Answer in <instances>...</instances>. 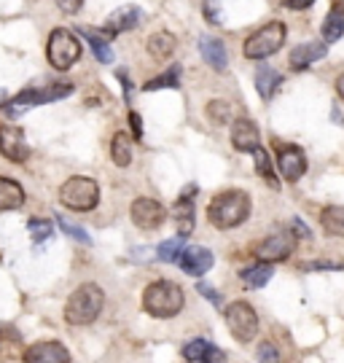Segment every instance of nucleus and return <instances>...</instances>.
Instances as JSON below:
<instances>
[{
  "instance_id": "nucleus-1",
  "label": "nucleus",
  "mask_w": 344,
  "mask_h": 363,
  "mask_svg": "<svg viewBox=\"0 0 344 363\" xmlns=\"http://www.w3.org/2000/svg\"><path fill=\"white\" fill-rule=\"evenodd\" d=\"M248 216H250V196L245 194V191H240V189H231V191L218 194L210 202V208H207V218L218 229H234Z\"/></svg>"
},
{
  "instance_id": "nucleus-2",
  "label": "nucleus",
  "mask_w": 344,
  "mask_h": 363,
  "mask_svg": "<svg viewBox=\"0 0 344 363\" xmlns=\"http://www.w3.org/2000/svg\"><path fill=\"white\" fill-rule=\"evenodd\" d=\"M180 307H183V291L178 283L156 280L143 294V310L151 318H172L180 312Z\"/></svg>"
},
{
  "instance_id": "nucleus-3",
  "label": "nucleus",
  "mask_w": 344,
  "mask_h": 363,
  "mask_svg": "<svg viewBox=\"0 0 344 363\" xmlns=\"http://www.w3.org/2000/svg\"><path fill=\"white\" fill-rule=\"evenodd\" d=\"M105 304V294L97 286H81L78 291H73V296L67 298L65 304V320L70 325H87L91 320H97V315L102 312Z\"/></svg>"
},
{
  "instance_id": "nucleus-4",
  "label": "nucleus",
  "mask_w": 344,
  "mask_h": 363,
  "mask_svg": "<svg viewBox=\"0 0 344 363\" xmlns=\"http://www.w3.org/2000/svg\"><path fill=\"white\" fill-rule=\"evenodd\" d=\"M73 91V84H67V81H54L49 84L46 89H25L22 94H16L13 100L6 103V116H22L27 113L30 108H35V105H43V103H51V100H60V97H67Z\"/></svg>"
},
{
  "instance_id": "nucleus-5",
  "label": "nucleus",
  "mask_w": 344,
  "mask_h": 363,
  "mask_svg": "<svg viewBox=\"0 0 344 363\" xmlns=\"http://www.w3.org/2000/svg\"><path fill=\"white\" fill-rule=\"evenodd\" d=\"M282 43H285V25L269 22L245 40V57L248 60H267L274 52H280Z\"/></svg>"
},
{
  "instance_id": "nucleus-6",
  "label": "nucleus",
  "mask_w": 344,
  "mask_h": 363,
  "mask_svg": "<svg viewBox=\"0 0 344 363\" xmlns=\"http://www.w3.org/2000/svg\"><path fill=\"white\" fill-rule=\"evenodd\" d=\"M97 199H100V189L91 178L76 175L65 181V186L60 189V202L70 210H91L97 205Z\"/></svg>"
},
{
  "instance_id": "nucleus-7",
  "label": "nucleus",
  "mask_w": 344,
  "mask_h": 363,
  "mask_svg": "<svg viewBox=\"0 0 344 363\" xmlns=\"http://www.w3.org/2000/svg\"><path fill=\"white\" fill-rule=\"evenodd\" d=\"M46 57H49V62L57 70H67V67L78 62V57H81V43L76 40V35L70 33V30H54L49 35V46H46Z\"/></svg>"
},
{
  "instance_id": "nucleus-8",
  "label": "nucleus",
  "mask_w": 344,
  "mask_h": 363,
  "mask_svg": "<svg viewBox=\"0 0 344 363\" xmlns=\"http://www.w3.org/2000/svg\"><path fill=\"white\" fill-rule=\"evenodd\" d=\"M226 323H229V331L240 342H253L255 334H258V315H255V310L248 301H234V304H229Z\"/></svg>"
},
{
  "instance_id": "nucleus-9",
  "label": "nucleus",
  "mask_w": 344,
  "mask_h": 363,
  "mask_svg": "<svg viewBox=\"0 0 344 363\" xmlns=\"http://www.w3.org/2000/svg\"><path fill=\"white\" fill-rule=\"evenodd\" d=\"M132 220L145 229V232H151V229H159L162 226V220H165V208L151 199V196H140V199H135L132 202Z\"/></svg>"
},
{
  "instance_id": "nucleus-10",
  "label": "nucleus",
  "mask_w": 344,
  "mask_h": 363,
  "mask_svg": "<svg viewBox=\"0 0 344 363\" xmlns=\"http://www.w3.org/2000/svg\"><path fill=\"white\" fill-rule=\"evenodd\" d=\"M296 247V237L288 232H280V234H272V237H267L261 245H258V259L264 261V264H269V261H282L288 259L291 253H294Z\"/></svg>"
},
{
  "instance_id": "nucleus-11",
  "label": "nucleus",
  "mask_w": 344,
  "mask_h": 363,
  "mask_svg": "<svg viewBox=\"0 0 344 363\" xmlns=\"http://www.w3.org/2000/svg\"><path fill=\"white\" fill-rule=\"evenodd\" d=\"M277 167L285 181L296 183L306 172V156L299 145H282L277 148Z\"/></svg>"
},
{
  "instance_id": "nucleus-12",
  "label": "nucleus",
  "mask_w": 344,
  "mask_h": 363,
  "mask_svg": "<svg viewBox=\"0 0 344 363\" xmlns=\"http://www.w3.org/2000/svg\"><path fill=\"white\" fill-rule=\"evenodd\" d=\"M25 363H70L62 342H35L25 350Z\"/></svg>"
},
{
  "instance_id": "nucleus-13",
  "label": "nucleus",
  "mask_w": 344,
  "mask_h": 363,
  "mask_svg": "<svg viewBox=\"0 0 344 363\" xmlns=\"http://www.w3.org/2000/svg\"><path fill=\"white\" fill-rule=\"evenodd\" d=\"M0 154L11 162H25L30 156V148H27L25 132L19 127H3L0 130Z\"/></svg>"
},
{
  "instance_id": "nucleus-14",
  "label": "nucleus",
  "mask_w": 344,
  "mask_h": 363,
  "mask_svg": "<svg viewBox=\"0 0 344 363\" xmlns=\"http://www.w3.org/2000/svg\"><path fill=\"white\" fill-rule=\"evenodd\" d=\"M143 19V11L138 6H121V9H116L111 16H108V25H105V33H108V38H113L118 33H127V30H135V27L140 25Z\"/></svg>"
},
{
  "instance_id": "nucleus-15",
  "label": "nucleus",
  "mask_w": 344,
  "mask_h": 363,
  "mask_svg": "<svg viewBox=\"0 0 344 363\" xmlns=\"http://www.w3.org/2000/svg\"><path fill=\"white\" fill-rule=\"evenodd\" d=\"M231 145L237 148V151H243V154H253L255 148H258V127H255L253 121H248V118H240V121H234L231 124Z\"/></svg>"
},
{
  "instance_id": "nucleus-16",
  "label": "nucleus",
  "mask_w": 344,
  "mask_h": 363,
  "mask_svg": "<svg viewBox=\"0 0 344 363\" xmlns=\"http://www.w3.org/2000/svg\"><path fill=\"white\" fill-rule=\"evenodd\" d=\"M183 358L189 363H226V355L213 347L207 339H194L183 347Z\"/></svg>"
},
{
  "instance_id": "nucleus-17",
  "label": "nucleus",
  "mask_w": 344,
  "mask_h": 363,
  "mask_svg": "<svg viewBox=\"0 0 344 363\" xmlns=\"http://www.w3.org/2000/svg\"><path fill=\"white\" fill-rule=\"evenodd\" d=\"M180 267L186 274H194V277H202L204 272H210L213 267V253L207 247H189L183 250L180 256Z\"/></svg>"
},
{
  "instance_id": "nucleus-18",
  "label": "nucleus",
  "mask_w": 344,
  "mask_h": 363,
  "mask_svg": "<svg viewBox=\"0 0 344 363\" xmlns=\"http://www.w3.org/2000/svg\"><path fill=\"white\" fill-rule=\"evenodd\" d=\"M326 43H320V40H309V43H301V46H296L294 52H291V67L294 70H304L309 67L312 62H318L326 57Z\"/></svg>"
},
{
  "instance_id": "nucleus-19",
  "label": "nucleus",
  "mask_w": 344,
  "mask_h": 363,
  "mask_svg": "<svg viewBox=\"0 0 344 363\" xmlns=\"http://www.w3.org/2000/svg\"><path fill=\"white\" fill-rule=\"evenodd\" d=\"M199 52H202L204 62L210 67H216V70H226L229 65V57H226V46L221 43L218 38H210V35H204L199 40Z\"/></svg>"
},
{
  "instance_id": "nucleus-20",
  "label": "nucleus",
  "mask_w": 344,
  "mask_h": 363,
  "mask_svg": "<svg viewBox=\"0 0 344 363\" xmlns=\"http://www.w3.org/2000/svg\"><path fill=\"white\" fill-rule=\"evenodd\" d=\"M172 218L178 223V234L186 240L194 232V199L192 196H180L172 205Z\"/></svg>"
},
{
  "instance_id": "nucleus-21",
  "label": "nucleus",
  "mask_w": 344,
  "mask_h": 363,
  "mask_svg": "<svg viewBox=\"0 0 344 363\" xmlns=\"http://www.w3.org/2000/svg\"><path fill=\"white\" fill-rule=\"evenodd\" d=\"M25 205V191L11 178H0V210H16Z\"/></svg>"
},
{
  "instance_id": "nucleus-22",
  "label": "nucleus",
  "mask_w": 344,
  "mask_h": 363,
  "mask_svg": "<svg viewBox=\"0 0 344 363\" xmlns=\"http://www.w3.org/2000/svg\"><path fill=\"white\" fill-rule=\"evenodd\" d=\"M84 35H87V40H89V46H91V52H94V57L100 60V62H113V52H111V46H108V33L102 30V33H94L91 27H78Z\"/></svg>"
},
{
  "instance_id": "nucleus-23",
  "label": "nucleus",
  "mask_w": 344,
  "mask_h": 363,
  "mask_svg": "<svg viewBox=\"0 0 344 363\" xmlns=\"http://www.w3.org/2000/svg\"><path fill=\"white\" fill-rule=\"evenodd\" d=\"M280 84H282V78L274 67H269V65L258 67V73H255V89H258V94H261L264 100H272V94L277 91Z\"/></svg>"
},
{
  "instance_id": "nucleus-24",
  "label": "nucleus",
  "mask_w": 344,
  "mask_h": 363,
  "mask_svg": "<svg viewBox=\"0 0 344 363\" xmlns=\"http://www.w3.org/2000/svg\"><path fill=\"white\" fill-rule=\"evenodd\" d=\"M111 159H113L118 167H127L132 162V140H129L127 132H116L113 143H111Z\"/></svg>"
},
{
  "instance_id": "nucleus-25",
  "label": "nucleus",
  "mask_w": 344,
  "mask_h": 363,
  "mask_svg": "<svg viewBox=\"0 0 344 363\" xmlns=\"http://www.w3.org/2000/svg\"><path fill=\"white\" fill-rule=\"evenodd\" d=\"M344 33V11L339 9V6H333L331 11H328V16H326V22H323V38L328 40V43H333V40H339Z\"/></svg>"
},
{
  "instance_id": "nucleus-26",
  "label": "nucleus",
  "mask_w": 344,
  "mask_h": 363,
  "mask_svg": "<svg viewBox=\"0 0 344 363\" xmlns=\"http://www.w3.org/2000/svg\"><path fill=\"white\" fill-rule=\"evenodd\" d=\"M272 277V267L269 264H255L250 269L243 272V286L245 288H264Z\"/></svg>"
},
{
  "instance_id": "nucleus-27",
  "label": "nucleus",
  "mask_w": 344,
  "mask_h": 363,
  "mask_svg": "<svg viewBox=\"0 0 344 363\" xmlns=\"http://www.w3.org/2000/svg\"><path fill=\"white\" fill-rule=\"evenodd\" d=\"M323 229L333 237H344V208H326L323 210Z\"/></svg>"
},
{
  "instance_id": "nucleus-28",
  "label": "nucleus",
  "mask_w": 344,
  "mask_h": 363,
  "mask_svg": "<svg viewBox=\"0 0 344 363\" xmlns=\"http://www.w3.org/2000/svg\"><path fill=\"white\" fill-rule=\"evenodd\" d=\"M253 156H255V169H258V175H261L272 189H280V181H277V175H274V169H272V162H269L267 151L258 145L253 151Z\"/></svg>"
},
{
  "instance_id": "nucleus-29",
  "label": "nucleus",
  "mask_w": 344,
  "mask_h": 363,
  "mask_svg": "<svg viewBox=\"0 0 344 363\" xmlns=\"http://www.w3.org/2000/svg\"><path fill=\"white\" fill-rule=\"evenodd\" d=\"M148 52H151L156 60H167V57H172V52H175V38L167 35V33H159V35H153V38L148 40Z\"/></svg>"
},
{
  "instance_id": "nucleus-30",
  "label": "nucleus",
  "mask_w": 344,
  "mask_h": 363,
  "mask_svg": "<svg viewBox=\"0 0 344 363\" xmlns=\"http://www.w3.org/2000/svg\"><path fill=\"white\" fill-rule=\"evenodd\" d=\"M180 86V67L175 65L172 70H167L165 76H159V78H151L143 89L145 91H156V89H178Z\"/></svg>"
},
{
  "instance_id": "nucleus-31",
  "label": "nucleus",
  "mask_w": 344,
  "mask_h": 363,
  "mask_svg": "<svg viewBox=\"0 0 344 363\" xmlns=\"http://www.w3.org/2000/svg\"><path fill=\"white\" fill-rule=\"evenodd\" d=\"M156 253H159V259L165 261V264L180 261V256H183V237H178V240H167V242H162Z\"/></svg>"
},
{
  "instance_id": "nucleus-32",
  "label": "nucleus",
  "mask_w": 344,
  "mask_h": 363,
  "mask_svg": "<svg viewBox=\"0 0 344 363\" xmlns=\"http://www.w3.org/2000/svg\"><path fill=\"white\" fill-rule=\"evenodd\" d=\"M27 232L33 237V242H46V240H51V234H54V226H51V220L33 218L27 223Z\"/></svg>"
},
{
  "instance_id": "nucleus-33",
  "label": "nucleus",
  "mask_w": 344,
  "mask_h": 363,
  "mask_svg": "<svg viewBox=\"0 0 344 363\" xmlns=\"http://www.w3.org/2000/svg\"><path fill=\"white\" fill-rule=\"evenodd\" d=\"M57 223H60V229H62L65 234H70L76 242H84V245H91V237L81 226H76V223H70V220H65V216H57Z\"/></svg>"
},
{
  "instance_id": "nucleus-34",
  "label": "nucleus",
  "mask_w": 344,
  "mask_h": 363,
  "mask_svg": "<svg viewBox=\"0 0 344 363\" xmlns=\"http://www.w3.org/2000/svg\"><path fill=\"white\" fill-rule=\"evenodd\" d=\"M202 9H204V16H207L210 25H221V22H223V9H221L218 0H204Z\"/></svg>"
},
{
  "instance_id": "nucleus-35",
  "label": "nucleus",
  "mask_w": 344,
  "mask_h": 363,
  "mask_svg": "<svg viewBox=\"0 0 344 363\" xmlns=\"http://www.w3.org/2000/svg\"><path fill=\"white\" fill-rule=\"evenodd\" d=\"M207 113H210V118H213L216 124H226V121H229V103H221V100H216V103H210Z\"/></svg>"
},
{
  "instance_id": "nucleus-36",
  "label": "nucleus",
  "mask_w": 344,
  "mask_h": 363,
  "mask_svg": "<svg viewBox=\"0 0 344 363\" xmlns=\"http://www.w3.org/2000/svg\"><path fill=\"white\" fill-rule=\"evenodd\" d=\"M258 361L261 363H280V352H277V347H274L272 342H264V345L258 347Z\"/></svg>"
},
{
  "instance_id": "nucleus-37",
  "label": "nucleus",
  "mask_w": 344,
  "mask_h": 363,
  "mask_svg": "<svg viewBox=\"0 0 344 363\" xmlns=\"http://www.w3.org/2000/svg\"><path fill=\"white\" fill-rule=\"evenodd\" d=\"M199 294H202L210 304H216V307H221V294H218L216 288H210L207 283H199Z\"/></svg>"
},
{
  "instance_id": "nucleus-38",
  "label": "nucleus",
  "mask_w": 344,
  "mask_h": 363,
  "mask_svg": "<svg viewBox=\"0 0 344 363\" xmlns=\"http://www.w3.org/2000/svg\"><path fill=\"white\" fill-rule=\"evenodd\" d=\"M81 3H84V0H57V6H60L65 13H76L78 9H81Z\"/></svg>"
},
{
  "instance_id": "nucleus-39",
  "label": "nucleus",
  "mask_w": 344,
  "mask_h": 363,
  "mask_svg": "<svg viewBox=\"0 0 344 363\" xmlns=\"http://www.w3.org/2000/svg\"><path fill=\"white\" fill-rule=\"evenodd\" d=\"M315 0H282V6L285 9H294V11H301V9H306V6H312Z\"/></svg>"
},
{
  "instance_id": "nucleus-40",
  "label": "nucleus",
  "mask_w": 344,
  "mask_h": 363,
  "mask_svg": "<svg viewBox=\"0 0 344 363\" xmlns=\"http://www.w3.org/2000/svg\"><path fill=\"white\" fill-rule=\"evenodd\" d=\"M129 124H132V132H135V138H140L143 135V121L138 113H129Z\"/></svg>"
},
{
  "instance_id": "nucleus-41",
  "label": "nucleus",
  "mask_w": 344,
  "mask_h": 363,
  "mask_svg": "<svg viewBox=\"0 0 344 363\" xmlns=\"http://www.w3.org/2000/svg\"><path fill=\"white\" fill-rule=\"evenodd\" d=\"M118 78H121V84H124V97L129 100V94H132V81L127 78V73H118Z\"/></svg>"
},
{
  "instance_id": "nucleus-42",
  "label": "nucleus",
  "mask_w": 344,
  "mask_h": 363,
  "mask_svg": "<svg viewBox=\"0 0 344 363\" xmlns=\"http://www.w3.org/2000/svg\"><path fill=\"white\" fill-rule=\"evenodd\" d=\"M294 226H296V232L301 234V237H309V229H306L301 220H294Z\"/></svg>"
},
{
  "instance_id": "nucleus-43",
  "label": "nucleus",
  "mask_w": 344,
  "mask_h": 363,
  "mask_svg": "<svg viewBox=\"0 0 344 363\" xmlns=\"http://www.w3.org/2000/svg\"><path fill=\"white\" fill-rule=\"evenodd\" d=\"M336 91H339V97L344 100V73L339 78H336Z\"/></svg>"
},
{
  "instance_id": "nucleus-44",
  "label": "nucleus",
  "mask_w": 344,
  "mask_h": 363,
  "mask_svg": "<svg viewBox=\"0 0 344 363\" xmlns=\"http://www.w3.org/2000/svg\"><path fill=\"white\" fill-rule=\"evenodd\" d=\"M339 9H342V11H344V0H339Z\"/></svg>"
},
{
  "instance_id": "nucleus-45",
  "label": "nucleus",
  "mask_w": 344,
  "mask_h": 363,
  "mask_svg": "<svg viewBox=\"0 0 344 363\" xmlns=\"http://www.w3.org/2000/svg\"><path fill=\"white\" fill-rule=\"evenodd\" d=\"M0 100H3V91H0Z\"/></svg>"
}]
</instances>
